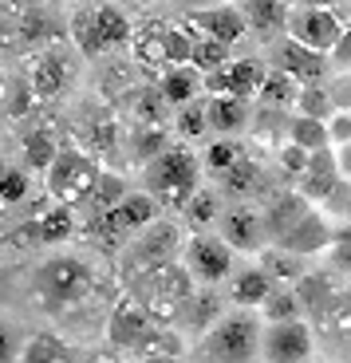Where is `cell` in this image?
<instances>
[{"label":"cell","mask_w":351,"mask_h":363,"mask_svg":"<svg viewBox=\"0 0 351 363\" xmlns=\"http://www.w3.org/2000/svg\"><path fill=\"white\" fill-rule=\"evenodd\" d=\"M261 332H264V320L257 308L221 312V320L198 336V359L201 363H261Z\"/></svg>","instance_id":"cell-1"},{"label":"cell","mask_w":351,"mask_h":363,"mask_svg":"<svg viewBox=\"0 0 351 363\" xmlns=\"http://www.w3.org/2000/svg\"><path fill=\"white\" fill-rule=\"evenodd\" d=\"M146 194L162 206H186V198L201 186V158H194L186 146H166L158 158L143 166Z\"/></svg>","instance_id":"cell-2"},{"label":"cell","mask_w":351,"mask_h":363,"mask_svg":"<svg viewBox=\"0 0 351 363\" xmlns=\"http://www.w3.org/2000/svg\"><path fill=\"white\" fill-rule=\"evenodd\" d=\"M130 36H135V28H130L126 12L118 9V4H107V0L87 4V9H79L72 16V40L79 44V52L87 55V60L118 52V48L130 44Z\"/></svg>","instance_id":"cell-3"},{"label":"cell","mask_w":351,"mask_h":363,"mask_svg":"<svg viewBox=\"0 0 351 363\" xmlns=\"http://www.w3.org/2000/svg\"><path fill=\"white\" fill-rule=\"evenodd\" d=\"M182 253V233L174 221H158L154 218L150 225H143L135 233V241L126 245L123 261H118V272H123V281L135 289L143 277H150L154 269H162V264H170L174 257Z\"/></svg>","instance_id":"cell-4"},{"label":"cell","mask_w":351,"mask_h":363,"mask_svg":"<svg viewBox=\"0 0 351 363\" xmlns=\"http://www.w3.org/2000/svg\"><path fill=\"white\" fill-rule=\"evenodd\" d=\"M135 289H138V304L146 308V316H150L154 324H170L182 312L186 296L194 292V277H189L182 264L170 261V264H162V269H154L150 277H143Z\"/></svg>","instance_id":"cell-5"},{"label":"cell","mask_w":351,"mask_h":363,"mask_svg":"<svg viewBox=\"0 0 351 363\" xmlns=\"http://www.w3.org/2000/svg\"><path fill=\"white\" fill-rule=\"evenodd\" d=\"M48 178V194H52L55 201H87L91 186H95V178H99V162L95 158H87L83 150H55L52 166L44 170Z\"/></svg>","instance_id":"cell-6"},{"label":"cell","mask_w":351,"mask_h":363,"mask_svg":"<svg viewBox=\"0 0 351 363\" xmlns=\"http://www.w3.org/2000/svg\"><path fill=\"white\" fill-rule=\"evenodd\" d=\"M233 249L221 241L217 233H201V237H189L182 245V269L194 277V284H221L233 277Z\"/></svg>","instance_id":"cell-7"},{"label":"cell","mask_w":351,"mask_h":363,"mask_svg":"<svg viewBox=\"0 0 351 363\" xmlns=\"http://www.w3.org/2000/svg\"><path fill=\"white\" fill-rule=\"evenodd\" d=\"M292 40H300L304 48L332 55V48L343 36V20L335 12V4H296L289 9V28H284Z\"/></svg>","instance_id":"cell-8"},{"label":"cell","mask_w":351,"mask_h":363,"mask_svg":"<svg viewBox=\"0 0 351 363\" xmlns=\"http://www.w3.org/2000/svg\"><path fill=\"white\" fill-rule=\"evenodd\" d=\"M316 352V336L304 320H272L261 332V363H304Z\"/></svg>","instance_id":"cell-9"},{"label":"cell","mask_w":351,"mask_h":363,"mask_svg":"<svg viewBox=\"0 0 351 363\" xmlns=\"http://www.w3.org/2000/svg\"><path fill=\"white\" fill-rule=\"evenodd\" d=\"M264 75H269V64L261 55H245V60H225L221 67L201 75V91L209 95H237V99H257Z\"/></svg>","instance_id":"cell-10"},{"label":"cell","mask_w":351,"mask_h":363,"mask_svg":"<svg viewBox=\"0 0 351 363\" xmlns=\"http://www.w3.org/2000/svg\"><path fill=\"white\" fill-rule=\"evenodd\" d=\"M87 284H91V272L79 257H67V253L48 257L36 269V289L44 292L52 304H72V300H79L83 292H87Z\"/></svg>","instance_id":"cell-11"},{"label":"cell","mask_w":351,"mask_h":363,"mask_svg":"<svg viewBox=\"0 0 351 363\" xmlns=\"http://www.w3.org/2000/svg\"><path fill=\"white\" fill-rule=\"evenodd\" d=\"M264 64H269L272 72L292 75L296 83H320L328 72H332V60H328L324 52H316V48H304L300 40H292V36L272 40L269 55H264Z\"/></svg>","instance_id":"cell-12"},{"label":"cell","mask_w":351,"mask_h":363,"mask_svg":"<svg viewBox=\"0 0 351 363\" xmlns=\"http://www.w3.org/2000/svg\"><path fill=\"white\" fill-rule=\"evenodd\" d=\"M217 237L225 241L233 253H261L269 245V229H264L261 209L252 206H229L217 213Z\"/></svg>","instance_id":"cell-13"},{"label":"cell","mask_w":351,"mask_h":363,"mask_svg":"<svg viewBox=\"0 0 351 363\" xmlns=\"http://www.w3.org/2000/svg\"><path fill=\"white\" fill-rule=\"evenodd\" d=\"M189 20H194V32H201V36L217 40V44H241L245 36H249V24H245V12L237 9V4H229V0H221V4H209V9H198L189 12Z\"/></svg>","instance_id":"cell-14"},{"label":"cell","mask_w":351,"mask_h":363,"mask_svg":"<svg viewBox=\"0 0 351 363\" xmlns=\"http://www.w3.org/2000/svg\"><path fill=\"white\" fill-rule=\"evenodd\" d=\"M150 328H154V320L146 316V308L138 304V300H118L115 312H111V320H107V340H111V347H118V352H135Z\"/></svg>","instance_id":"cell-15"},{"label":"cell","mask_w":351,"mask_h":363,"mask_svg":"<svg viewBox=\"0 0 351 363\" xmlns=\"http://www.w3.org/2000/svg\"><path fill=\"white\" fill-rule=\"evenodd\" d=\"M103 229L107 233H138L143 225H150L158 218V201L150 194H126L123 201H115L111 209H103Z\"/></svg>","instance_id":"cell-16"},{"label":"cell","mask_w":351,"mask_h":363,"mask_svg":"<svg viewBox=\"0 0 351 363\" xmlns=\"http://www.w3.org/2000/svg\"><path fill=\"white\" fill-rule=\"evenodd\" d=\"M206 123H209V135L237 138L252 123V107H249V99H237V95H209Z\"/></svg>","instance_id":"cell-17"},{"label":"cell","mask_w":351,"mask_h":363,"mask_svg":"<svg viewBox=\"0 0 351 363\" xmlns=\"http://www.w3.org/2000/svg\"><path fill=\"white\" fill-rule=\"evenodd\" d=\"M221 312H225V300H221V292L213 289V284H201V289H194L186 296V304H182V312L174 320H178L186 332H194V336H201V332H209V328L221 320Z\"/></svg>","instance_id":"cell-18"},{"label":"cell","mask_w":351,"mask_h":363,"mask_svg":"<svg viewBox=\"0 0 351 363\" xmlns=\"http://www.w3.org/2000/svg\"><path fill=\"white\" fill-rule=\"evenodd\" d=\"M277 245H284L289 253H300V257L324 253V249L332 245V221H328L324 213H312V209H308L304 218H300L289 233L280 237Z\"/></svg>","instance_id":"cell-19"},{"label":"cell","mask_w":351,"mask_h":363,"mask_svg":"<svg viewBox=\"0 0 351 363\" xmlns=\"http://www.w3.org/2000/svg\"><path fill=\"white\" fill-rule=\"evenodd\" d=\"M335 186H340L335 150H332V146H324V150H312V155H308L304 174H300V186H296V190L304 194L308 201H324V198H332V194H335Z\"/></svg>","instance_id":"cell-20"},{"label":"cell","mask_w":351,"mask_h":363,"mask_svg":"<svg viewBox=\"0 0 351 363\" xmlns=\"http://www.w3.org/2000/svg\"><path fill=\"white\" fill-rule=\"evenodd\" d=\"M237 9L245 12L249 32H257V36H264V40L280 36V32L289 28V0H241Z\"/></svg>","instance_id":"cell-21"},{"label":"cell","mask_w":351,"mask_h":363,"mask_svg":"<svg viewBox=\"0 0 351 363\" xmlns=\"http://www.w3.org/2000/svg\"><path fill=\"white\" fill-rule=\"evenodd\" d=\"M308 213V198L300 190H289V194H277V198L269 201V206L261 209L264 218V229H269V241H280V237L289 233L292 225H296L300 218Z\"/></svg>","instance_id":"cell-22"},{"label":"cell","mask_w":351,"mask_h":363,"mask_svg":"<svg viewBox=\"0 0 351 363\" xmlns=\"http://www.w3.org/2000/svg\"><path fill=\"white\" fill-rule=\"evenodd\" d=\"M28 83H32V91H36V95L52 99V95H60V91L72 83V67H67V60H63L60 52H40L36 60H32Z\"/></svg>","instance_id":"cell-23"},{"label":"cell","mask_w":351,"mask_h":363,"mask_svg":"<svg viewBox=\"0 0 351 363\" xmlns=\"http://www.w3.org/2000/svg\"><path fill=\"white\" fill-rule=\"evenodd\" d=\"M272 289H277V281H272L261 264L241 269V272H233V277H229V300H233L237 308H261L264 296H269Z\"/></svg>","instance_id":"cell-24"},{"label":"cell","mask_w":351,"mask_h":363,"mask_svg":"<svg viewBox=\"0 0 351 363\" xmlns=\"http://www.w3.org/2000/svg\"><path fill=\"white\" fill-rule=\"evenodd\" d=\"M257 257H261V269L269 272V277H272L277 284H296L300 277L308 272V264H304L308 257L289 253V249H284V245H277V241H269V245H264Z\"/></svg>","instance_id":"cell-25"},{"label":"cell","mask_w":351,"mask_h":363,"mask_svg":"<svg viewBox=\"0 0 351 363\" xmlns=\"http://www.w3.org/2000/svg\"><path fill=\"white\" fill-rule=\"evenodd\" d=\"M158 91H162V99L170 103V107H182V103L198 99V91H201V72H198L194 64H174L170 72L162 75Z\"/></svg>","instance_id":"cell-26"},{"label":"cell","mask_w":351,"mask_h":363,"mask_svg":"<svg viewBox=\"0 0 351 363\" xmlns=\"http://www.w3.org/2000/svg\"><path fill=\"white\" fill-rule=\"evenodd\" d=\"M296 95H300V83L292 79V75L269 67L261 91H257V103H261L264 111H289V107H296Z\"/></svg>","instance_id":"cell-27"},{"label":"cell","mask_w":351,"mask_h":363,"mask_svg":"<svg viewBox=\"0 0 351 363\" xmlns=\"http://www.w3.org/2000/svg\"><path fill=\"white\" fill-rule=\"evenodd\" d=\"M292 292H296V300H300V308L304 312H320V316H324V312L335 304L332 281H328L324 272H304V277L292 284Z\"/></svg>","instance_id":"cell-28"},{"label":"cell","mask_w":351,"mask_h":363,"mask_svg":"<svg viewBox=\"0 0 351 363\" xmlns=\"http://www.w3.org/2000/svg\"><path fill=\"white\" fill-rule=\"evenodd\" d=\"M138 363H178L182 355V340L174 336L170 328H150L143 336V344L135 347Z\"/></svg>","instance_id":"cell-29"},{"label":"cell","mask_w":351,"mask_h":363,"mask_svg":"<svg viewBox=\"0 0 351 363\" xmlns=\"http://www.w3.org/2000/svg\"><path fill=\"white\" fill-rule=\"evenodd\" d=\"M75 233V213L67 201H60V206L44 209L36 221V237L44 241V245H60V241H67V237Z\"/></svg>","instance_id":"cell-30"},{"label":"cell","mask_w":351,"mask_h":363,"mask_svg":"<svg viewBox=\"0 0 351 363\" xmlns=\"http://www.w3.org/2000/svg\"><path fill=\"white\" fill-rule=\"evenodd\" d=\"M289 143L304 146L308 155L312 150H324V146H332V135H328V123L324 118H312V115H292L289 118Z\"/></svg>","instance_id":"cell-31"},{"label":"cell","mask_w":351,"mask_h":363,"mask_svg":"<svg viewBox=\"0 0 351 363\" xmlns=\"http://www.w3.org/2000/svg\"><path fill=\"white\" fill-rule=\"evenodd\" d=\"M221 186H225L233 198H249V194H257L261 190V162L249 158V155H241L225 174H221Z\"/></svg>","instance_id":"cell-32"},{"label":"cell","mask_w":351,"mask_h":363,"mask_svg":"<svg viewBox=\"0 0 351 363\" xmlns=\"http://www.w3.org/2000/svg\"><path fill=\"white\" fill-rule=\"evenodd\" d=\"M166 130L162 123H138V130L130 135V158H135L138 166H146L150 158H158L166 150Z\"/></svg>","instance_id":"cell-33"},{"label":"cell","mask_w":351,"mask_h":363,"mask_svg":"<svg viewBox=\"0 0 351 363\" xmlns=\"http://www.w3.org/2000/svg\"><path fill=\"white\" fill-rule=\"evenodd\" d=\"M335 111H340V103H335V95L328 87H320V83H300V95H296V115H312V118H332Z\"/></svg>","instance_id":"cell-34"},{"label":"cell","mask_w":351,"mask_h":363,"mask_svg":"<svg viewBox=\"0 0 351 363\" xmlns=\"http://www.w3.org/2000/svg\"><path fill=\"white\" fill-rule=\"evenodd\" d=\"M257 312H261L264 324H272V320H296L304 308H300V300H296V292H292V284H277V289L264 296V304Z\"/></svg>","instance_id":"cell-35"},{"label":"cell","mask_w":351,"mask_h":363,"mask_svg":"<svg viewBox=\"0 0 351 363\" xmlns=\"http://www.w3.org/2000/svg\"><path fill=\"white\" fill-rule=\"evenodd\" d=\"M158 48H162V64H189L194 55V32L178 24H162V36H158Z\"/></svg>","instance_id":"cell-36"},{"label":"cell","mask_w":351,"mask_h":363,"mask_svg":"<svg viewBox=\"0 0 351 363\" xmlns=\"http://www.w3.org/2000/svg\"><path fill=\"white\" fill-rule=\"evenodd\" d=\"M241 155H245V146L237 143V138H213V143L206 146V155H201V170L213 174V178H221Z\"/></svg>","instance_id":"cell-37"},{"label":"cell","mask_w":351,"mask_h":363,"mask_svg":"<svg viewBox=\"0 0 351 363\" xmlns=\"http://www.w3.org/2000/svg\"><path fill=\"white\" fill-rule=\"evenodd\" d=\"M186 221L189 225H213L217 221V213H221V201H217V194L213 190H206V186H198V190L186 198Z\"/></svg>","instance_id":"cell-38"},{"label":"cell","mask_w":351,"mask_h":363,"mask_svg":"<svg viewBox=\"0 0 351 363\" xmlns=\"http://www.w3.org/2000/svg\"><path fill=\"white\" fill-rule=\"evenodd\" d=\"M126 194H130V190H126V182L118 178V174H111V170H99V178H95V186H91L87 201H91L95 209H99V213H103V209H111L115 201H123Z\"/></svg>","instance_id":"cell-39"},{"label":"cell","mask_w":351,"mask_h":363,"mask_svg":"<svg viewBox=\"0 0 351 363\" xmlns=\"http://www.w3.org/2000/svg\"><path fill=\"white\" fill-rule=\"evenodd\" d=\"M55 138L48 135V130H32V135H24V166L28 170H48L55 158Z\"/></svg>","instance_id":"cell-40"},{"label":"cell","mask_w":351,"mask_h":363,"mask_svg":"<svg viewBox=\"0 0 351 363\" xmlns=\"http://www.w3.org/2000/svg\"><path fill=\"white\" fill-rule=\"evenodd\" d=\"M16 363H67V347L60 344L55 336H36L20 347Z\"/></svg>","instance_id":"cell-41"},{"label":"cell","mask_w":351,"mask_h":363,"mask_svg":"<svg viewBox=\"0 0 351 363\" xmlns=\"http://www.w3.org/2000/svg\"><path fill=\"white\" fill-rule=\"evenodd\" d=\"M229 60V44H217V40L201 36V32H194V55H189V64L198 67L201 75L213 72V67H221Z\"/></svg>","instance_id":"cell-42"},{"label":"cell","mask_w":351,"mask_h":363,"mask_svg":"<svg viewBox=\"0 0 351 363\" xmlns=\"http://www.w3.org/2000/svg\"><path fill=\"white\" fill-rule=\"evenodd\" d=\"M182 138H201L209 135V123H206V99H189L178 107V123H174Z\"/></svg>","instance_id":"cell-43"},{"label":"cell","mask_w":351,"mask_h":363,"mask_svg":"<svg viewBox=\"0 0 351 363\" xmlns=\"http://www.w3.org/2000/svg\"><path fill=\"white\" fill-rule=\"evenodd\" d=\"M28 194H32V178H28L24 170L4 166V170H0V206H16V201L28 198Z\"/></svg>","instance_id":"cell-44"},{"label":"cell","mask_w":351,"mask_h":363,"mask_svg":"<svg viewBox=\"0 0 351 363\" xmlns=\"http://www.w3.org/2000/svg\"><path fill=\"white\" fill-rule=\"evenodd\" d=\"M135 103H138V123H162L166 107H170V103L162 99V91H158V87L143 91V95H138Z\"/></svg>","instance_id":"cell-45"},{"label":"cell","mask_w":351,"mask_h":363,"mask_svg":"<svg viewBox=\"0 0 351 363\" xmlns=\"http://www.w3.org/2000/svg\"><path fill=\"white\" fill-rule=\"evenodd\" d=\"M304 166H308V150H304V146L289 143L284 150H280V170H284V174L300 178V174H304Z\"/></svg>","instance_id":"cell-46"},{"label":"cell","mask_w":351,"mask_h":363,"mask_svg":"<svg viewBox=\"0 0 351 363\" xmlns=\"http://www.w3.org/2000/svg\"><path fill=\"white\" fill-rule=\"evenodd\" d=\"M20 336L12 324H0V363H16L20 359Z\"/></svg>","instance_id":"cell-47"},{"label":"cell","mask_w":351,"mask_h":363,"mask_svg":"<svg viewBox=\"0 0 351 363\" xmlns=\"http://www.w3.org/2000/svg\"><path fill=\"white\" fill-rule=\"evenodd\" d=\"M324 253H328V264H332L335 272L351 277V241H332V245H328Z\"/></svg>","instance_id":"cell-48"},{"label":"cell","mask_w":351,"mask_h":363,"mask_svg":"<svg viewBox=\"0 0 351 363\" xmlns=\"http://www.w3.org/2000/svg\"><path fill=\"white\" fill-rule=\"evenodd\" d=\"M328 135H332V146L351 143V111H335V115L328 118Z\"/></svg>","instance_id":"cell-49"},{"label":"cell","mask_w":351,"mask_h":363,"mask_svg":"<svg viewBox=\"0 0 351 363\" xmlns=\"http://www.w3.org/2000/svg\"><path fill=\"white\" fill-rule=\"evenodd\" d=\"M332 67H340V72H351V28H343V36H340V44L332 48Z\"/></svg>","instance_id":"cell-50"},{"label":"cell","mask_w":351,"mask_h":363,"mask_svg":"<svg viewBox=\"0 0 351 363\" xmlns=\"http://www.w3.org/2000/svg\"><path fill=\"white\" fill-rule=\"evenodd\" d=\"M335 170H340V178L351 182V143H335Z\"/></svg>","instance_id":"cell-51"},{"label":"cell","mask_w":351,"mask_h":363,"mask_svg":"<svg viewBox=\"0 0 351 363\" xmlns=\"http://www.w3.org/2000/svg\"><path fill=\"white\" fill-rule=\"evenodd\" d=\"M91 135H95V146H99V150H111V146H115V123H95Z\"/></svg>","instance_id":"cell-52"},{"label":"cell","mask_w":351,"mask_h":363,"mask_svg":"<svg viewBox=\"0 0 351 363\" xmlns=\"http://www.w3.org/2000/svg\"><path fill=\"white\" fill-rule=\"evenodd\" d=\"M170 4H178L186 12H198V9H209V4H221V0H170Z\"/></svg>","instance_id":"cell-53"},{"label":"cell","mask_w":351,"mask_h":363,"mask_svg":"<svg viewBox=\"0 0 351 363\" xmlns=\"http://www.w3.org/2000/svg\"><path fill=\"white\" fill-rule=\"evenodd\" d=\"M332 241H351V225H340V229L332 225Z\"/></svg>","instance_id":"cell-54"},{"label":"cell","mask_w":351,"mask_h":363,"mask_svg":"<svg viewBox=\"0 0 351 363\" xmlns=\"http://www.w3.org/2000/svg\"><path fill=\"white\" fill-rule=\"evenodd\" d=\"M292 4H335V0H292Z\"/></svg>","instance_id":"cell-55"},{"label":"cell","mask_w":351,"mask_h":363,"mask_svg":"<svg viewBox=\"0 0 351 363\" xmlns=\"http://www.w3.org/2000/svg\"><path fill=\"white\" fill-rule=\"evenodd\" d=\"M304 363H320V359H304Z\"/></svg>","instance_id":"cell-56"}]
</instances>
